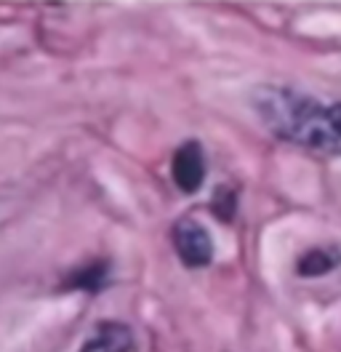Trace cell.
<instances>
[{
	"instance_id": "cell-5",
	"label": "cell",
	"mask_w": 341,
	"mask_h": 352,
	"mask_svg": "<svg viewBox=\"0 0 341 352\" xmlns=\"http://www.w3.org/2000/svg\"><path fill=\"white\" fill-rule=\"evenodd\" d=\"M109 286V262L104 259H96V262H88L78 270H72L67 278H64V291H85V294H99Z\"/></svg>"
},
{
	"instance_id": "cell-6",
	"label": "cell",
	"mask_w": 341,
	"mask_h": 352,
	"mask_svg": "<svg viewBox=\"0 0 341 352\" xmlns=\"http://www.w3.org/2000/svg\"><path fill=\"white\" fill-rule=\"evenodd\" d=\"M341 264V248L336 245H318V248H309L304 256H298L296 272L301 278H320V275H328L331 270H336Z\"/></svg>"
},
{
	"instance_id": "cell-7",
	"label": "cell",
	"mask_w": 341,
	"mask_h": 352,
	"mask_svg": "<svg viewBox=\"0 0 341 352\" xmlns=\"http://www.w3.org/2000/svg\"><path fill=\"white\" fill-rule=\"evenodd\" d=\"M211 208L216 211V217H219L221 221H232L234 208H237V195H234V190H230V187H219V190L213 192Z\"/></svg>"
},
{
	"instance_id": "cell-2",
	"label": "cell",
	"mask_w": 341,
	"mask_h": 352,
	"mask_svg": "<svg viewBox=\"0 0 341 352\" xmlns=\"http://www.w3.org/2000/svg\"><path fill=\"white\" fill-rule=\"evenodd\" d=\"M170 243L176 256L182 259L184 267L200 270L213 262V241L211 232L192 217H182L170 227Z\"/></svg>"
},
{
	"instance_id": "cell-3",
	"label": "cell",
	"mask_w": 341,
	"mask_h": 352,
	"mask_svg": "<svg viewBox=\"0 0 341 352\" xmlns=\"http://www.w3.org/2000/svg\"><path fill=\"white\" fill-rule=\"evenodd\" d=\"M170 179L173 184L184 192V195H195L203 182H206V153L200 142H184L173 157H170Z\"/></svg>"
},
{
	"instance_id": "cell-1",
	"label": "cell",
	"mask_w": 341,
	"mask_h": 352,
	"mask_svg": "<svg viewBox=\"0 0 341 352\" xmlns=\"http://www.w3.org/2000/svg\"><path fill=\"white\" fill-rule=\"evenodd\" d=\"M251 107L267 131L280 142L304 147L322 157H341V123L336 102L320 104L315 96L291 86H258Z\"/></svg>"
},
{
	"instance_id": "cell-4",
	"label": "cell",
	"mask_w": 341,
	"mask_h": 352,
	"mask_svg": "<svg viewBox=\"0 0 341 352\" xmlns=\"http://www.w3.org/2000/svg\"><path fill=\"white\" fill-rule=\"evenodd\" d=\"M133 350V333L126 323L102 320L96 323L94 333L83 342L80 352H131Z\"/></svg>"
}]
</instances>
